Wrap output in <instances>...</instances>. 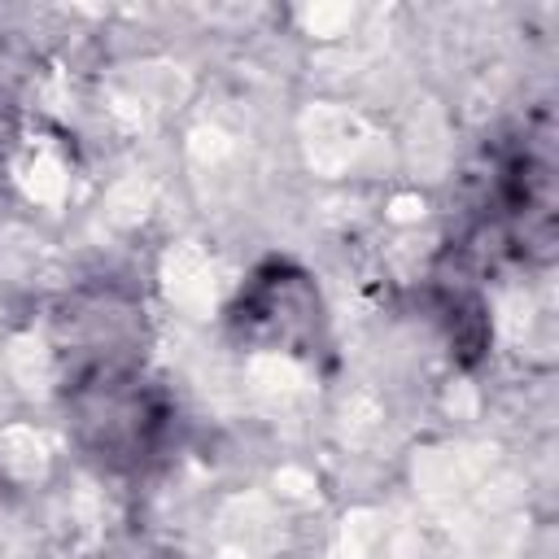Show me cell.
Returning <instances> with one entry per match:
<instances>
[{
	"label": "cell",
	"mask_w": 559,
	"mask_h": 559,
	"mask_svg": "<svg viewBox=\"0 0 559 559\" xmlns=\"http://www.w3.org/2000/svg\"><path fill=\"white\" fill-rule=\"evenodd\" d=\"M555 240V162L546 135H520L489 162L480 201L472 210L467 245L476 253L528 262L546 258Z\"/></svg>",
	"instance_id": "cell-1"
},
{
	"label": "cell",
	"mask_w": 559,
	"mask_h": 559,
	"mask_svg": "<svg viewBox=\"0 0 559 559\" xmlns=\"http://www.w3.org/2000/svg\"><path fill=\"white\" fill-rule=\"evenodd\" d=\"M166 419L170 411L162 393L114 354L83 362L70 380V424L79 441L105 463L131 467L153 454Z\"/></svg>",
	"instance_id": "cell-2"
},
{
	"label": "cell",
	"mask_w": 559,
	"mask_h": 559,
	"mask_svg": "<svg viewBox=\"0 0 559 559\" xmlns=\"http://www.w3.org/2000/svg\"><path fill=\"white\" fill-rule=\"evenodd\" d=\"M240 341L266 349H314L323 341V301L306 271L293 262H266L249 275L227 310Z\"/></svg>",
	"instance_id": "cell-3"
}]
</instances>
